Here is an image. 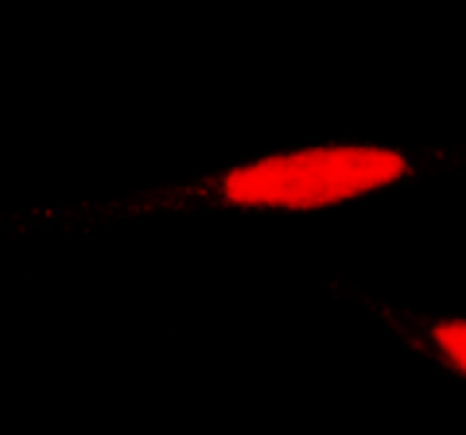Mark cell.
Masks as SVG:
<instances>
[{"label":"cell","mask_w":466,"mask_h":435,"mask_svg":"<svg viewBox=\"0 0 466 435\" xmlns=\"http://www.w3.org/2000/svg\"><path fill=\"white\" fill-rule=\"evenodd\" d=\"M408 176L404 156L385 148H311L233 171L226 198L245 207H330Z\"/></svg>","instance_id":"cell-1"},{"label":"cell","mask_w":466,"mask_h":435,"mask_svg":"<svg viewBox=\"0 0 466 435\" xmlns=\"http://www.w3.org/2000/svg\"><path fill=\"white\" fill-rule=\"evenodd\" d=\"M435 342H440L443 354L466 373V323H440L435 327Z\"/></svg>","instance_id":"cell-2"}]
</instances>
